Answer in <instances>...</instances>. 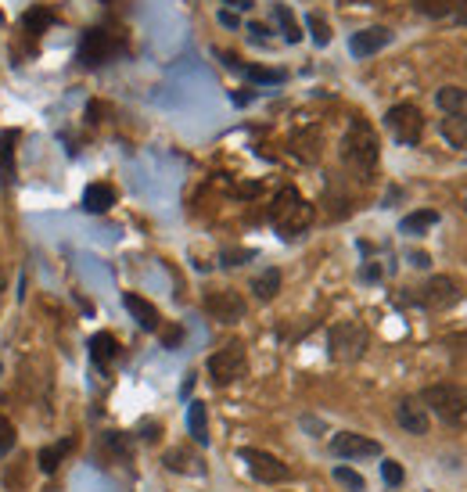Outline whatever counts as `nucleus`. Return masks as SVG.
<instances>
[{
    "mask_svg": "<svg viewBox=\"0 0 467 492\" xmlns=\"http://www.w3.org/2000/svg\"><path fill=\"white\" fill-rule=\"evenodd\" d=\"M69 449H72V438H62V442H55V445L40 449V456H37L40 471H44V474H55V471H58V463L69 456Z\"/></svg>",
    "mask_w": 467,
    "mask_h": 492,
    "instance_id": "20",
    "label": "nucleus"
},
{
    "mask_svg": "<svg viewBox=\"0 0 467 492\" xmlns=\"http://www.w3.org/2000/svg\"><path fill=\"white\" fill-rule=\"evenodd\" d=\"M442 137H446L453 148H467V119L446 115V119H442Z\"/></svg>",
    "mask_w": 467,
    "mask_h": 492,
    "instance_id": "24",
    "label": "nucleus"
},
{
    "mask_svg": "<svg viewBox=\"0 0 467 492\" xmlns=\"http://www.w3.org/2000/svg\"><path fill=\"white\" fill-rule=\"evenodd\" d=\"M274 19L281 22V30H284V40L288 44H299V26H295V15H292V8L288 4H274Z\"/></svg>",
    "mask_w": 467,
    "mask_h": 492,
    "instance_id": "26",
    "label": "nucleus"
},
{
    "mask_svg": "<svg viewBox=\"0 0 467 492\" xmlns=\"http://www.w3.org/2000/svg\"><path fill=\"white\" fill-rule=\"evenodd\" d=\"M381 474H385V481H388V485H403V478H406V474H403V467H399L395 460H385V463H381Z\"/></svg>",
    "mask_w": 467,
    "mask_h": 492,
    "instance_id": "32",
    "label": "nucleus"
},
{
    "mask_svg": "<svg viewBox=\"0 0 467 492\" xmlns=\"http://www.w3.org/2000/svg\"><path fill=\"white\" fill-rule=\"evenodd\" d=\"M335 481H338L342 488H349V492H363V488H367L363 474H356L352 467H335Z\"/></svg>",
    "mask_w": 467,
    "mask_h": 492,
    "instance_id": "28",
    "label": "nucleus"
},
{
    "mask_svg": "<svg viewBox=\"0 0 467 492\" xmlns=\"http://www.w3.org/2000/svg\"><path fill=\"white\" fill-rule=\"evenodd\" d=\"M194 463H198V460H194L187 449H169V453H166V467H169V471H201V467H194Z\"/></svg>",
    "mask_w": 467,
    "mask_h": 492,
    "instance_id": "27",
    "label": "nucleus"
},
{
    "mask_svg": "<svg viewBox=\"0 0 467 492\" xmlns=\"http://www.w3.org/2000/svg\"><path fill=\"white\" fill-rule=\"evenodd\" d=\"M242 460H245V467H249V474H252L256 481L277 485V481H288V478H292V467H288L281 456L267 453V449H242Z\"/></svg>",
    "mask_w": 467,
    "mask_h": 492,
    "instance_id": "7",
    "label": "nucleus"
},
{
    "mask_svg": "<svg viewBox=\"0 0 467 492\" xmlns=\"http://www.w3.org/2000/svg\"><path fill=\"white\" fill-rule=\"evenodd\" d=\"M180 342H183V327H169V331L162 335V345H166V349H176Z\"/></svg>",
    "mask_w": 467,
    "mask_h": 492,
    "instance_id": "34",
    "label": "nucleus"
},
{
    "mask_svg": "<svg viewBox=\"0 0 467 492\" xmlns=\"http://www.w3.org/2000/svg\"><path fill=\"white\" fill-rule=\"evenodd\" d=\"M112 205H115V187H112V183H90V187L83 191V208H87V212L101 216V212H108Z\"/></svg>",
    "mask_w": 467,
    "mask_h": 492,
    "instance_id": "15",
    "label": "nucleus"
},
{
    "mask_svg": "<svg viewBox=\"0 0 467 492\" xmlns=\"http://www.w3.org/2000/svg\"><path fill=\"white\" fill-rule=\"evenodd\" d=\"M8 288V277H4V270H0V292H4Z\"/></svg>",
    "mask_w": 467,
    "mask_h": 492,
    "instance_id": "39",
    "label": "nucleus"
},
{
    "mask_svg": "<svg viewBox=\"0 0 467 492\" xmlns=\"http://www.w3.org/2000/svg\"><path fill=\"white\" fill-rule=\"evenodd\" d=\"M245 76H249L252 83H281V80H284V72H277V69H259V65L245 69Z\"/></svg>",
    "mask_w": 467,
    "mask_h": 492,
    "instance_id": "31",
    "label": "nucleus"
},
{
    "mask_svg": "<svg viewBox=\"0 0 467 492\" xmlns=\"http://www.w3.org/2000/svg\"><path fill=\"white\" fill-rule=\"evenodd\" d=\"M435 223H438V212H435V208H420V212H410V216H403L399 230H403V233H410V237H417V233L431 230Z\"/></svg>",
    "mask_w": 467,
    "mask_h": 492,
    "instance_id": "19",
    "label": "nucleus"
},
{
    "mask_svg": "<svg viewBox=\"0 0 467 492\" xmlns=\"http://www.w3.org/2000/svg\"><path fill=\"white\" fill-rule=\"evenodd\" d=\"M245 299L238 295V292H230V288H223V292H208L205 295V313L212 317V320H223V324H238L242 317H245Z\"/></svg>",
    "mask_w": 467,
    "mask_h": 492,
    "instance_id": "8",
    "label": "nucleus"
},
{
    "mask_svg": "<svg viewBox=\"0 0 467 492\" xmlns=\"http://www.w3.org/2000/svg\"><path fill=\"white\" fill-rule=\"evenodd\" d=\"M463 208H467V201H463Z\"/></svg>",
    "mask_w": 467,
    "mask_h": 492,
    "instance_id": "40",
    "label": "nucleus"
},
{
    "mask_svg": "<svg viewBox=\"0 0 467 492\" xmlns=\"http://www.w3.org/2000/svg\"><path fill=\"white\" fill-rule=\"evenodd\" d=\"M420 295H417V302L424 306V310H449L456 299H460V284L453 281V277H431V281H424V288H417Z\"/></svg>",
    "mask_w": 467,
    "mask_h": 492,
    "instance_id": "9",
    "label": "nucleus"
},
{
    "mask_svg": "<svg viewBox=\"0 0 467 492\" xmlns=\"http://www.w3.org/2000/svg\"><path fill=\"white\" fill-rule=\"evenodd\" d=\"M270 223L277 226L281 237H299L313 223V205L295 187H281L270 205Z\"/></svg>",
    "mask_w": 467,
    "mask_h": 492,
    "instance_id": "2",
    "label": "nucleus"
},
{
    "mask_svg": "<svg viewBox=\"0 0 467 492\" xmlns=\"http://www.w3.org/2000/svg\"><path fill=\"white\" fill-rule=\"evenodd\" d=\"M252 292L259 302H270L277 292H281V270H263L256 281H252Z\"/></svg>",
    "mask_w": 467,
    "mask_h": 492,
    "instance_id": "22",
    "label": "nucleus"
},
{
    "mask_svg": "<svg viewBox=\"0 0 467 492\" xmlns=\"http://www.w3.org/2000/svg\"><path fill=\"white\" fill-rule=\"evenodd\" d=\"M15 144H19V130L0 133V180H12V169H15Z\"/></svg>",
    "mask_w": 467,
    "mask_h": 492,
    "instance_id": "21",
    "label": "nucleus"
},
{
    "mask_svg": "<svg viewBox=\"0 0 467 492\" xmlns=\"http://www.w3.org/2000/svg\"><path fill=\"white\" fill-rule=\"evenodd\" d=\"M417 399L446 428H467V385H428Z\"/></svg>",
    "mask_w": 467,
    "mask_h": 492,
    "instance_id": "1",
    "label": "nucleus"
},
{
    "mask_svg": "<svg viewBox=\"0 0 467 492\" xmlns=\"http://www.w3.org/2000/svg\"><path fill=\"white\" fill-rule=\"evenodd\" d=\"M245 259H252L249 249H226V252H223V267H242Z\"/></svg>",
    "mask_w": 467,
    "mask_h": 492,
    "instance_id": "33",
    "label": "nucleus"
},
{
    "mask_svg": "<svg viewBox=\"0 0 467 492\" xmlns=\"http://www.w3.org/2000/svg\"><path fill=\"white\" fill-rule=\"evenodd\" d=\"M378 155H381V144H378V133L367 119H352L349 123V133L342 140V158L349 169L356 173H367L378 165Z\"/></svg>",
    "mask_w": 467,
    "mask_h": 492,
    "instance_id": "3",
    "label": "nucleus"
},
{
    "mask_svg": "<svg viewBox=\"0 0 467 492\" xmlns=\"http://www.w3.org/2000/svg\"><path fill=\"white\" fill-rule=\"evenodd\" d=\"M219 22H223V26H238V19H234L230 12H223V15H219Z\"/></svg>",
    "mask_w": 467,
    "mask_h": 492,
    "instance_id": "38",
    "label": "nucleus"
},
{
    "mask_svg": "<svg viewBox=\"0 0 467 492\" xmlns=\"http://www.w3.org/2000/svg\"><path fill=\"white\" fill-rule=\"evenodd\" d=\"M331 453H335V456H342V460H360V456H378V453H381V445H378L374 438H367V435H356V431H338V435L331 438Z\"/></svg>",
    "mask_w": 467,
    "mask_h": 492,
    "instance_id": "11",
    "label": "nucleus"
},
{
    "mask_svg": "<svg viewBox=\"0 0 467 492\" xmlns=\"http://www.w3.org/2000/svg\"><path fill=\"white\" fill-rule=\"evenodd\" d=\"M22 26H26V33H47L55 26V12L51 8H30L22 15Z\"/></svg>",
    "mask_w": 467,
    "mask_h": 492,
    "instance_id": "23",
    "label": "nucleus"
},
{
    "mask_svg": "<svg viewBox=\"0 0 467 492\" xmlns=\"http://www.w3.org/2000/svg\"><path fill=\"white\" fill-rule=\"evenodd\" d=\"M123 306H126V313H130L144 331H158V327H162V317H158V310H155L148 299L126 292V295H123Z\"/></svg>",
    "mask_w": 467,
    "mask_h": 492,
    "instance_id": "14",
    "label": "nucleus"
},
{
    "mask_svg": "<svg viewBox=\"0 0 467 492\" xmlns=\"http://www.w3.org/2000/svg\"><path fill=\"white\" fill-rule=\"evenodd\" d=\"M187 431L198 445L208 442V413H205V403H191L187 406Z\"/></svg>",
    "mask_w": 467,
    "mask_h": 492,
    "instance_id": "18",
    "label": "nucleus"
},
{
    "mask_svg": "<svg viewBox=\"0 0 467 492\" xmlns=\"http://www.w3.org/2000/svg\"><path fill=\"white\" fill-rule=\"evenodd\" d=\"M15 424L4 417V413H0V456H4V453H12L15 449Z\"/></svg>",
    "mask_w": 467,
    "mask_h": 492,
    "instance_id": "30",
    "label": "nucleus"
},
{
    "mask_svg": "<svg viewBox=\"0 0 467 492\" xmlns=\"http://www.w3.org/2000/svg\"><path fill=\"white\" fill-rule=\"evenodd\" d=\"M385 126L392 130V137H395L399 144L413 148V144L420 140V133H424V115L417 112V105H392V108L385 112Z\"/></svg>",
    "mask_w": 467,
    "mask_h": 492,
    "instance_id": "6",
    "label": "nucleus"
},
{
    "mask_svg": "<svg viewBox=\"0 0 467 492\" xmlns=\"http://www.w3.org/2000/svg\"><path fill=\"white\" fill-rule=\"evenodd\" d=\"M327 342H331V356H335V360H342V363H356V360L367 352L370 335H367L363 324L345 320V324H335V327H331Z\"/></svg>",
    "mask_w": 467,
    "mask_h": 492,
    "instance_id": "4",
    "label": "nucleus"
},
{
    "mask_svg": "<svg viewBox=\"0 0 467 492\" xmlns=\"http://www.w3.org/2000/svg\"><path fill=\"white\" fill-rule=\"evenodd\" d=\"M435 101H438V108H442L446 115L467 119V90H463V87H442V90L435 94Z\"/></svg>",
    "mask_w": 467,
    "mask_h": 492,
    "instance_id": "17",
    "label": "nucleus"
},
{
    "mask_svg": "<svg viewBox=\"0 0 467 492\" xmlns=\"http://www.w3.org/2000/svg\"><path fill=\"white\" fill-rule=\"evenodd\" d=\"M119 51V44L112 40V33H105V30H90V33H83V40H80V62L83 65H105L112 55Z\"/></svg>",
    "mask_w": 467,
    "mask_h": 492,
    "instance_id": "10",
    "label": "nucleus"
},
{
    "mask_svg": "<svg viewBox=\"0 0 467 492\" xmlns=\"http://www.w3.org/2000/svg\"><path fill=\"white\" fill-rule=\"evenodd\" d=\"M413 4H417V12L428 15V19H446V15L456 12L460 0H413Z\"/></svg>",
    "mask_w": 467,
    "mask_h": 492,
    "instance_id": "25",
    "label": "nucleus"
},
{
    "mask_svg": "<svg viewBox=\"0 0 467 492\" xmlns=\"http://www.w3.org/2000/svg\"><path fill=\"white\" fill-rule=\"evenodd\" d=\"M395 420H399V428L410 431V435H428V410H424V403H420L417 395L399 399V406H395Z\"/></svg>",
    "mask_w": 467,
    "mask_h": 492,
    "instance_id": "13",
    "label": "nucleus"
},
{
    "mask_svg": "<svg viewBox=\"0 0 467 492\" xmlns=\"http://www.w3.org/2000/svg\"><path fill=\"white\" fill-rule=\"evenodd\" d=\"M453 19H456L460 26H467V0H460V4H456V12H453Z\"/></svg>",
    "mask_w": 467,
    "mask_h": 492,
    "instance_id": "35",
    "label": "nucleus"
},
{
    "mask_svg": "<svg viewBox=\"0 0 467 492\" xmlns=\"http://www.w3.org/2000/svg\"><path fill=\"white\" fill-rule=\"evenodd\" d=\"M410 263H413V267H428V256H420V252H413V256H410Z\"/></svg>",
    "mask_w": 467,
    "mask_h": 492,
    "instance_id": "37",
    "label": "nucleus"
},
{
    "mask_svg": "<svg viewBox=\"0 0 467 492\" xmlns=\"http://www.w3.org/2000/svg\"><path fill=\"white\" fill-rule=\"evenodd\" d=\"M226 4H230V8H242V12H249V8H252V0H226Z\"/></svg>",
    "mask_w": 467,
    "mask_h": 492,
    "instance_id": "36",
    "label": "nucleus"
},
{
    "mask_svg": "<svg viewBox=\"0 0 467 492\" xmlns=\"http://www.w3.org/2000/svg\"><path fill=\"white\" fill-rule=\"evenodd\" d=\"M245 367H249V356L242 342H226L219 352L208 356V377L216 385H234L238 377H245Z\"/></svg>",
    "mask_w": 467,
    "mask_h": 492,
    "instance_id": "5",
    "label": "nucleus"
},
{
    "mask_svg": "<svg viewBox=\"0 0 467 492\" xmlns=\"http://www.w3.org/2000/svg\"><path fill=\"white\" fill-rule=\"evenodd\" d=\"M388 44H392V30H385V26H370V30H360V33H352V40H349V51H352L356 58H370V55L385 51Z\"/></svg>",
    "mask_w": 467,
    "mask_h": 492,
    "instance_id": "12",
    "label": "nucleus"
},
{
    "mask_svg": "<svg viewBox=\"0 0 467 492\" xmlns=\"http://www.w3.org/2000/svg\"><path fill=\"white\" fill-rule=\"evenodd\" d=\"M90 356H94V363H98L101 370H108V367L119 360V342H115V335H108V331L94 335V338H90Z\"/></svg>",
    "mask_w": 467,
    "mask_h": 492,
    "instance_id": "16",
    "label": "nucleus"
},
{
    "mask_svg": "<svg viewBox=\"0 0 467 492\" xmlns=\"http://www.w3.org/2000/svg\"><path fill=\"white\" fill-rule=\"evenodd\" d=\"M306 26H310V33H313V44H317V47H327V44H331V26H327L320 15H310V19H306Z\"/></svg>",
    "mask_w": 467,
    "mask_h": 492,
    "instance_id": "29",
    "label": "nucleus"
}]
</instances>
